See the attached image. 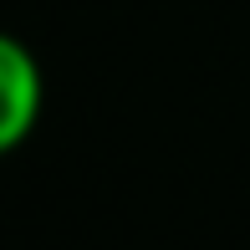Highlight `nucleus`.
Instances as JSON below:
<instances>
[{
  "mask_svg": "<svg viewBox=\"0 0 250 250\" xmlns=\"http://www.w3.org/2000/svg\"><path fill=\"white\" fill-rule=\"evenodd\" d=\"M41 107H46V77L31 46L10 31H0V158L16 153L36 133Z\"/></svg>",
  "mask_w": 250,
  "mask_h": 250,
  "instance_id": "nucleus-1",
  "label": "nucleus"
}]
</instances>
